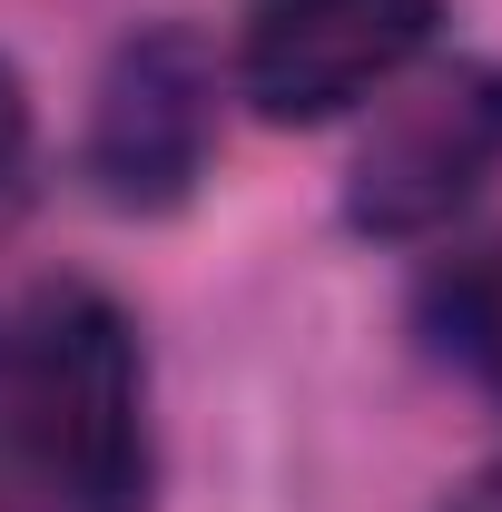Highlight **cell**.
<instances>
[{"label": "cell", "instance_id": "obj_1", "mask_svg": "<svg viewBox=\"0 0 502 512\" xmlns=\"http://www.w3.org/2000/svg\"><path fill=\"white\" fill-rule=\"evenodd\" d=\"M10 473L40 512H138L148 503V384L138 335L99 286H40L0 365Z\"/></svg>", "mask_w": 502, "mask_h": 512}, {"label": "cell", "instance_id": "obj_2", "mask_svg": "<svg viewBox=\"0 0 502 512\" xmlns=\"http://www.w3.org/2000/svg\"><path fill=\"white\" fill-rule=\"evenodd\" d=\"M493 168H502V69L463 60L434 79L404 69L345 168V217L365 237H434Z\"/></svg>", "mask_w": 502, "mask_h": 512}, {"label": "cell", "instance_id": "obj_3", "mask_svg": "<svg viewBox=\"0 0 502 512\" xmlns=\"http://www.w3.org/2000/svg\"><path fill=\"white\" fill-rule=\"evenodd\" d=\"M443 0H256L237 40V89L276 128H315L384 99L404 69H424Z\"/></svg>", "mask_w": 502, "mask_h": 512}, {"label": "cell", "instance_id": "obj_4", "mask_svg": "<svg viewBox=\"0 0 502 512\" xmlns=\"http://www.w3.org/2000/svg\"><path fill=\"white\" fill-rule=\"evenodd\" d=\"M207 148H217V60L207 40L158 20V30H128L109 69H99V99H89V178L109 207L128 217H158L207 178Z\"/></svg>", "mask_w": 502, "mask_h": 512}, {"label": "cell", "instance_id": "obj_5", "mask_svg": "<svg viewBox=\"0 0 502 512\" xmlns=\"http://www.w3.org/2000/svg\"><path fill=\"white\" fill-rule=\"evenodd\" d=\"M424 316H434V345L502 404V237L443 266L434 296H424Z\"/></svg>", "mask_w": 502, "mask_h": 512}, {"label": "cell", "instance_id": "obj_6", "mask_svg": "<svg viewBox=\"0 0 502 512\" xmlns=\"http://www.w3.org/2000/svg\"><path fill=\"white\" fill-rule=\"evenodd\" d=\"M20 188H30V89L0 60V207H20Z\"/></svg>", "mask_w": 502, "mask_h": 512}, {"label": "cell", "instance_id": "obj_7", "mask_svg": "<svg viewBox=\"0 0 502 512\" xmlns=\"http://www.w3.org/2000/svg\"><path fill=\"white\" fill-rule=\"evenodd\" d=\"M443 512H502V463H493V473H473V483H463Z\"/></svg>", "mask_w": 502, "mask_h": 512}]
</instances>
